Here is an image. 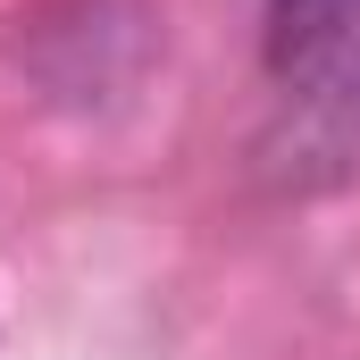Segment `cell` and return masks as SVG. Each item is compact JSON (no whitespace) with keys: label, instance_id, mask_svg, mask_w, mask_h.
Returning <instances> with one entry per match:
<instances>
[{"label":"cell","instance_id":"cell-1","mask_svg":"<svg viewBox=\"0 0 360 360\" xmlns=\"http://www.w3.org/2000/svg\"><path fill=\"white\" fill-rule=\"evenodd\" d=\"M269 76L310 109H360V0H260Z\"/></svg>","mask_w":360,"mask_h":360}]
</instances>
